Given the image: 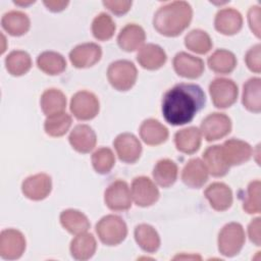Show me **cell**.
<instances>
[{
	"mask_svg": "<svg viewBox=\"0 0 261 261\" xmlns=\"http://www.w3.org/2000/svg\"><path fill=\"white\" fill-rule=\"evenodd\" d=\"M205 102V93L200 86L180 83L164 94L162 114L171 125H182L193 120Z\"/></svg>",
	"mask_w": 261,
	"mask_h": 261,
	"instance_id": "6da1fadb",
	"label": "cell"
},
{
	"mask_svg": "<svg viewBox=\"0 0 261 261\" xmlns=\"http://www.w3.org/2000/svg\"><path fill=\"white\" fill-rule=\"evenodd\" d=\"M193 10L186 1H174L161 6L155 13L153 25L155 30L166 37L180 35L192 20Z\"/></svg>",
	"mask_w": 261,
	"mask_h": 261,
	"instance_id": "7a4b0ae2",
	"label": "cell"
},
{
	"mask_svg": "<svg viewBox=\"0 0 261 261\" xmlns=\"http://www.w3.org/2000/svg\"><path fill=\"white\" fill-rule=\"evenodd\" d=\"M96 232L104 245L116 246L126 238L127 227L121 217L109 214L98 221Z\"/></svg>",
	"mask_w": 261,
	"mask_h": 261,
	"instance_id": "3957f363",
	"label": "cell"
},
{
	"mask_svg": "<svg viewBox=\"0 0 261 261\" xmlns=\"http://www.w3.org/2000/svg\"><path fill=\"white\" fill-rule=\"evenodd\" d=\"M137 76V68L129 60H116L107 69V79L117 91H127L133 88Z\"/></svg>",
	"mask_w": 261,
	"mask_h": 261,
	"instance_id": "277c9868",
	"label": "cell"
},
{
	"mask_svg": "<svg viewBox=\"0 0 261 261\" xmlns=\"http://www.w3.org/2000/svg\"><path fill=\"white\" fill-rule=\"evenodd\" d=\"M245 244V231L238 222L225 224L218 234V250L225 257L238 255Z\"/></svg>",
	"mask_w": 261,
	"mask_h": 261,
	"instance_id": "5b68a950",
	"label": "cell"
},
{
	"mask_svg": "<svg viewBox=\"0 0 261 261\" xmlns=\"http://www.w3.org/2000/svg\"><path fill=\"white\" fill-rule=\"evenodd\" d=\"M209 93L214 106L224 109L230 107L237 101L239 90L232 80L218 77L210 83Z\"/></svg>",
	"mask_w": 261,
	"mask_h": 261,
	"instance_id": "8992f818",
	"label": "cell"
},
{
	"mask_svg": "<svg viewBox=\"0 0 261 261\" xmlns=\"http://www.w3.org/2000/svg\"><path fill=\"white\" fill-rule=\"evenodd\" d=\"M100 109L99 100L89 91L76 92L70 100V111L79 120H91L97 116Z\"/></svg>",
	"mask_w": 261,
	"mask_h": 261,
	"instance_id": "52a82bcc",
	"label": "cell"
},
{
	"mask_svg": "<svg viewBox=\"0 0 261 261\" xmlns=\"http://www.w3.org/2000/svg\"><path fill=\"white\" fill-rule=\"evenodd\" d=\"M231 130L230 118L220 112H214L207 115L201 122V134L206 141L212 142L222 139Z\"/></svg>",
	"mask_w": 261,
	"mask_h": 261,
	"instance_id": "ba28073f",
	"label": "cell"
},
{
	"mask_svg": "<svg viewBox=\"0 0 261 261\" xmlns=\"http://www.w3.org/2000/svg\"><path fill=\"white\" fill-rule=\"evenodd\" d=\"M106 206L112 211H125L132 206V193L124 180L111 182L104 193Z\"/></svg>",
	"mask_w": 261,
	"mask_h": 261,
	"instance_id": "9c48e42d",
	"label": "cell"
},
{
	"mask_svg": "<svg viewBox=\"0 0 261 261\" xmlns=\"http://www.w3.org/2000/svg\"><path fill=\"white\" fill-rule=\"evenodd\" d=\"M25 250L24 236L17 229L8 228L0 234V256L6 260H15L21 257Z\"/></svg>",
	"mask_w": 261,
	"mask_h": 261,
	"instance_id": "30bf717a",
	"label": "cell"
},
{
	"mask_svg": "<svg viewBox=\"0 0 261 261\" xmlns=\"http://www.w3.org/2000/svg\"><path fill=\"white\" fill-rule=\"evenodd\" d=\"M132 199L140 207H149L159 199V191L149 177L138 176L132 182Z\"/></svg>",
	"mask_w": 261,
	"mask_h": 261,
	"instance_id": "8fae6325",
	"label": "cell"
},
{
	"mask_svg": "<svg viewBox=\"0 0 261 261\" xmlns=\"http://www.w3.org/2000/svg\"><path fill=\"white\" fill-rule=\"evenodd\" d=\"M116 154L120 161L124 163H135L142 153V145L139 139L129 133L118 135L113 142Z\"/></svg>",
	"mask_w": 261,
	"mask_h": 261,
	"instance_id": "7c38bea8",
	"label": "cell"
},
{
	"mask_svg": "<svg viewBox=\"0 0 261 261\" xmlns=\"http://www.w3.org/2000/svg\"><path fill=\"white\" fill-rule=\"evenodd\" d=\"M220 146L223 158L229 167L247 162L253 154L252 147L239 139H229Z\"/></svg>",
	"mask_w": 261,
	"mask_h": 261,
	"instance_id": "4fadbf2b",
	"label": "cell"
},
{
	"mask_svg": "<svg viewBox=\"0 0 261 261\" xmlns=\"http://www.w3.org/2000/svg\"><path fill=\"white\" fill-rule=\"evenodd\" d=\"M102 56V49L96 43H84L75 46L69 53V59L76 68H87L96 64Z\"/></svg>",
	"mask_w": 261,
	"mask_h": 261,
	"instance_id": "5bb4252c",
	"label": "cell"
},
{
	"mask_svg": "<svg viewBox=\"0 0 261 261\" xmlns=\"http://www.w3.org/2000/svg\"><path fill=\"white\" fill-rule=\"evenodd\" d=\"M52 180L46 173H37L27 177L21 185L23 195L34 201L45 199L51 192Z\"/></svg>",
	"mask_w": 261,
	"mask_h": 261,
	"instance_id": "9a60e30c",
	"label": "cell"
},
{
	"mask_svg": "<svg viewBox=\"0 0 261 261\" xmlns=\"http://www.w3.org/2000/svg\"><path fill=\"white\" fill-rule=\"evenodd\" d=\"M173 68L175 72L186 79H197L204 71V61L186 52L177 53L173 58Z\"/></svg>",
	"mask_w": 261,
	"mask_h": 261,
	"instance_id": "2e32d148",
	"label": "cell"
},
{
	"mask_svg": "<svg viewBox=\"0 0 261 261\" xmlns=\"http://www.w3.org/2000/svg\"><path fill=\"white\" fill-rule=\"evenodd\" d=\"M214 27L222 35H236L243 27L242 14L233 8H223L216 13Z\"/></svg>",
	"mask_w": 261,
	"mask_h": 261,
	"instance_id": "e0dca14e",
	"label": "cell"
},
{
	"mask_svg": "<svg viewBox=\"0 0 261 261\" xmlns=\"http://www.w3.org/2000/svg\"><path fill=\"white\" fill-rule=\"evenodd\" d=\"M204 196L209 201L210 206L216 211H225L232 204V192L223 182H213L207 187Z\"/></svg>",
	"mask_w": 261,
	"mask_h": 261,
	"instance_id": "ac0fdd59",
	"label": "cell"
},
{
	"mask_svg": "<svg viewBox=\"0 0 261 261\" xmlns=\"http://www.w3.org/2000/svg\"><path fill=\"white\" fill-rule=\"evenodd\" d=\"M184 184L193 189L203 187L208 180V170L204 162L199 158H193L187 162L181 172Z\"/></svg>",
	"mask_w": 261,
	"mask_h": 261,
	"instance_id": "d6986e66",
	"label": "cell"
},
{
	"mask_svg": "<svg viewBox=\"0 0 261 261\" xmlns=\"http://www.w3.org/2000/svg\"><path fill=\"white\" fill-rule=\"evenodd\" d=\"M71 147L80 153L91 152L97 143V137L93 128L87 124H77L68 137Z\"/></svg>",
	"mask_w": 261,
	"mask_h": 261,
	"instance_id": "ffe728a7",
	"label": "cell"
},
{
	"mask_svg": "<svg viewBox=\"0 0 261 261\" xmlns=\"http://www.w3.org/2000/svg\"><path fill=\"white\" fill-rule=\"evenodd\" d=\"M166 53L158 45L146 44L142 46L138 52L137 60L139 64L149 70L160 68L166 62Z\"/></svg>",
	"mask_w": 261,
	"mask_h": 261,
	"instance_id": "44dd1931",
	"label": "cell"
},
{
	"mask_svg": "<svg viewBox=\"0 0 261 261\" xmlns=\"http://www.w3.org/2000/svg\"><path fill=\"white\" fill-rule=\"evenodd\" d=\"M146 40V34L142 27L136 23L126 24L118 34V46L126 52H133L141 48Z\"/></svg>",
	"mask_w": 261,
	"mask_h": 261,
	"instance_id": "7402d4cb",
	"label": "cell"
},
{
	"mask_svg": "<svg viewBox=\"0 0 261 261\" xmlns=\"http://www.w3.org/2000/svg\"><path fill=\"white\" fill-rule=\"evenodd\" d=\"M202 134L195 126L179 129L174 135L175 147L179 152L185 154H194L201 146Z\"/></svg>",
	"mask_w": 261,
	"mask_h": 261,
	"instance_id": "603a6c76",
	"label": "cell"
},
{
	"mask_svg": "<svg viewBox=\"0 0 261 261\" xmlns=\"http://www.w3.org/2000/svg\"><path fill=\"white\" fill-rule=\"evenodd\" d=\"M141 139L150 146H157L168 139V129L157 119L149 118L140 126Z\"/></svg>",
	"mask_w": 261,
	"mask_h": 261,
	"instance_id": "cb8c5ba5",
	"label": "cell"
},
{
	"mask_svg": "<svg viewBox=\"0 0 261 261\" xmlns=\"http://www.w3.org/2000/svg\"><path fill=\"white\" fill-rule=\"evenodd\" d=\"M203 160L208 173L213 176H223L229 170V166L223 158L220 145L208 147L203 153Z\"/></svg>",
	"mask_w": 261,
	"mask_h": 261,
	"instance_id": "d4e9b609",
	"label": "cell"
},
{
	"mask_svg": "<svg viewBox=\"0 0 261 261\" xmlns=\"http://www.w3.org/2000/svg\"><path fill=\"white\" fill-rule=\"evenodd\" d=\"M97 243L92 233L82 232L70 243V254L76 260H88L96 252Z\"/></svg>",
	"mask_w": 261,
	"mask_h": 261,
	"instance_id": "484cf974",
	"label": "cell"
},
{
	"mask_svg": "<svg viewBox=\"0 0 261 261\" xmlns=\"http://www.w3.org/2000/svg\"><path fill=\"white\" fill-rule=\"evenodd\" d=\"M1 24L9 35L18 37L28 33L30 30L31 21L24 12L12 10L2 16Z\"/></svg>",
	"mask_w": 261,
	"mask_h": 261,
	"instance_id": "4316f807",
	"label": "cell"
},
{
	"mask_svg": "<svg viewBox=\"0 0 261 261\" xmlns=\"http://www.w3.org/2000/svg\"><path fill=\"white\" fill-rule=\"evenodd\" d=\"M40 103L42 111L49 117L64 111L66 107V97L58 89H48L42 94Z\"/></svg>",
	"mask_w": 261,
	"mask_h": 261,
	"instance_id": "83f0119b",
	"label": "cell"
},
{
	"mask_svg": "<svg viewBox=\"0 0 261 261\" xmlns=\"http://www.w3.org/2000/svg\"><path fill=\"white\" fill-rule=\"evenodd\" d=\"M61 225L72 234H80L86 232L90 228V221L88 217L79 210L67 209L60 214Z\"/></svg>",
	"mask_w": 261,
	"mask_h": 261,
	"instance_id": "f1b7e54d",
	"label": "cell"
},
{
	"mask_svg": "<svg viewBox=\"0 0 261 261\" xmlns=\"http://www.w3.org/2000/svg\"><path fill=\"white\" fill-rule=\"evenodd\" d=\"M135 240L137 244L148 253H154L160 247V238L158 232L153 226L146 223L136 226Z\"/></svg>",
	"mask_w": 261,
	"mask_h": 261,
	"instance_id": "f546056e",
	"label": "cell"
},
{
	"mask_svg": "<svg viewBox=\"0 0 261 261\" xmlns=\"http://www.w3.org/2000/svg\"><path fill=\"white\" fill-rule=\"evenodd\" d=\"M208 65L211 70L220 74L230 73L237 66L234 54L228 50L218 49L208 58Z\"/></svg>",
	"mask_w": 261,
	"mask_h": 261,
	"instance_id": "4dcf8cb0",
	"label": "cell"
},
{
	"mask_svg": "<svg viewBox=\"0 0 261 261\" xmlns=\"http://www.w3.org/2000/svg\"><path fill=\"white\" fill-rule=\"evenodd\" d=\"M260 85L261 80L259 77H251L243 87L242 103L247 110L254 113H259L261 110Z\"/></svg>",
	"mask_w": 261,
	"mask_h": 261,
	"instance_id": "1f68e13d",
	"label": "cell"
},
{
	"mask_svg": "<svg viewBox=\"0 0 261 261\" xmlns=\"http://www.w3.org/2000/svg\"><path fill=\"white\" fill-rule=\"evenodd\" d=\"M177 171V165L172 160L161 159L154 166L153 177L158 186L168 188L175 182Z\"/></svg>",
	"mask_w": 261,
	"mask_h": 261,
	"instance_id": "d6a6232c",
	"label": "cell"
},
{
	"mask_svg": "<svg viewBox=\"0 0 261 261\" xmlns=\"http://www.w3.org/2000/svg\"><path fill=\"white\" fill-rule=\"evenodd\" d=\"M38 67L45 73L56 75L63 72L66 68L64 57L54 51H45L37 58Z\"/></svg>",
	"mask_w": 261,
	"mask_h": 261,
	"instance_id": "836d02e7",
	"label": "cell"
},
{
	"mask_svg": "<svg viewBox=\"0 0 261 261\" xmlns=\"http://www.w3.org/2000/svg\"><path fill=\"white\" fill-rule=\"evenodd\" d=\"M7 71L14 76L25 74L32 67V59L29 53L21 50L10 52L5 59Z\"/></svg>",
	"mask_w": 261,
	"mask_h": 261,
	"instance_id": "e575fe53",
	"label": "cell"
},
{
	"mask_svg": "<svg viewBox=\"0 0 261 261\" xmlns=\"http://www.w3.org/2000/svg\"><path fill=\"white\" fill-rule=\"evenodd\" d=\"M186 47L198 54H206L212 48L210 36L202 30H193L185 37Z\"/></svg>",
	"mask_w": 261,
	"mask_h": 261,
	"instance_id": "d590c367",
	"label": "cell"
},
{
	"mask_svg": "<svg viewBox=\"0 0 261 261\" xmlns=\"http://www.w3.org/2000/svg\"><path fill=\"white\" fill-rule=\"evenodd\" d=\"M115 32V23L110 15L105 12L98 14L92 22L93 36L99 41H107Z\"/></svg>",
	"mask_w": 261,
	"mask_h": 261,
	"instance_id": "8d00e7d4",
	"label": "cell"
},
{
	"mask_svg": "<svg viewBox=\"0 0 261 261\" xmlns=\"http://www.w3.org/2000/svg\"><path fill=\"white\" fill-rule=\"evenodd\" d=\"M71 125V117L69 114L62 112L47 117L44 128L47 135L51 137H61L67 133Z\"/></svg>",
	"mask_w": 261,
	"mask_h": 261,
	"instance_id": "74e56055",
	"label": "cell"
},
{
	"mask_svg": "<svg viewBox=\"0 0 261 261\" xmlns=\"http://www.w3.org/2000/svg\"><path fill=\"white\" fill-rule=\"evenodd\" d=\"M92 164L98 173H108L115 164V157L112 150L107 147L97 149L92 155Z\"/></svg>",
	"mask_w": 261,
	"mask_h": 261,
	"instance_id": "f35d334b",
	"label": "cell"
},
{
	"mask_svg": "<svg viewBox=\"0 0 261 261\" xmlns=\"http://www.w3.org/2000/svg\"><path fill=\"white\" fill-rule=\"evenodd\" d=\"M243 209L249 214L260 213V180H253L247 189V196L243 203Z\"/></svg>",
	"mask_w": 261,
	"mask_h": 261,
	"instance_id": "ab89813d",
	"label": "cell"
},
{
	"mask_svg": "<svg viewBox=\"0 0 261 261\" xmlns=\"http://www.w3.org/2000/svg\"><path fill=\"white\" fill-rule=\"evenodd\" d=\"M260 44H257L250 48L245 56V61L248 68L256 73L261 71V61H260Z\"/></svg>",
	"mask_w": 261,
	"mask_h": 261,
	"instance_id": "60d3db41",
	"label": "cell"
},
{
	"mask_svg": "<svg viewBox=\"0 0 261 261\" xmlns=\"http://www.w3.org/2000/svg\"><path fill=\"white\" fill-rule=\"evenodd\" d=\"M248 22L251 31L257 38H260V7L252 6L248 12Z\"/></svg>",
	"mask_w": 261,
	"mask_h": 261,
	"instance_id": "b9f144b4",
	"label": "cell"
},
{
	"mask_svg": "<svg viewBox=\"0 0 261 261\" xmlns=\"http://www.w3.org/2000/svg\"><path fill=\"white\" fill-rule=\"evenodd\" d=\"M103 5L116 15L126 13L132 6V1H103Z\"/></svg>",
	"mask_w": 261,
	"mask_h": 261,
	"instance_id": "7bdbcfd3",
	"label": "cell"
},
{
	"mask_svg": "<svg viewBox=\"0 0 261 261\" xmlns=\"http://www.w3.org/2000/svg\"><path fill=\"white\" fill-rule=\"evenodd\" d=\"M248 233L250 241L254 243L256 246H260V218L256 217L254 218L249 226H248Z\"/></svg>",
	"mask_w": 261,
	"mask_h": 261,
	"instance_id": "ee69618b",
	"label": "cell"
},
{
	"mask_svg": "<svg viewBox=\"0 0 261 261\" xmlns=\"http://www.w3.org/2000/svg\"><path fill=\"white\" fill-rule=\"evenodd\" d=\"M44 5L53 12H58L63 10L67 5L68 1H44Z\"/></svg>",
	"mask_w": 261,
	"mask_h": 261,
	"instance_id": "f6af8a7d",
	"label": "cell"
}]
</instances>
